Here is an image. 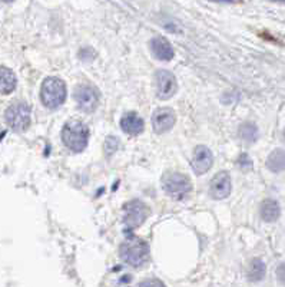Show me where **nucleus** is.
<instances>
[{"label":"nucleus","instance_id":"1","mask_svg":"<svg viewBox=\"0 0 285 287\" xmlns=\"http://www.w3.org/2000/svg\"><path fill=\"white\" fill-rule=\"evenodd\" d=\"M121 259L132 267L143 266L149 259V247L139 237H129L119 248Z\"/></svg>","mask_w":285,"mask_h":287},{"label":"nucleus","instance_id":"2","mask_svg":"<svg viewBox=\"0 0 285 287\" xmlns=\"http://www.w3.org/2000/svg\"><path fill=\"white\" fill-rule=\"evenodd\" d=\"M62 141L73 152H82L89 141V129L81 121H69L62 129Z\"/></svg>","mask_w":285,"mask_h":287},{"label":"nucleus","instance_id":"3","mask_svg":"<svg viewBox=\"0 0 285 287\" xmlns=\"http://www.w3.org/2000/svg\"><path fill=\"white\" fill-rule=\"evenodd\" d=\"M41 99L49 109H56L66 101V85L59 78H46L42 83Z\"/></svg>","mask_w":285,"mask_h":287},{"label":"nucleus","instance_id":"4","mask_svg":"<svg viewBox=\"0 0 285 287\" xmlns=\"http://www.w3.org/2000/svg\"><path fill=\"white\" fill-rule=\"evenodd\" d=\"M163 191L175 198V200H183L191 191H192V183L189 177L181 172H168L162 178Z\"/></svg>","mask_w":285,"mask_h":287},{"label":"nucleus","instance_id":"5","mask_svg":"<svg viewBox=\"0 0 285 287\" xmlns=\"http://www.w3.org/2000/svg\"><path fill=\"white\" fill-rule=\"evenodd\" d=\"M6 122L7 125L18 131V132H23L30 126V121H32V111L30 106L24 102H16L12 103L6 114H4Z\"/></svg>","mask_w":285,"mask_h":287},{"label":"nucleus","instance_id":"6","mask_svg":"<svg viewBox=\"0 0 285 287\" xmlns=\"http://www.w3.org/2000/svg\"><path fill=\"white\" fill-rule=\"evenodd\" d=\"M149 217V207L141 200H132L123 205V223L129 228H138Z\"/></svg>","mask_w":285,"mask_h":287},{"label":"nucleus","instance_id":"7","mask_svg":"<svg viewBox=\"0 0 285 287\" xmlns=\"http://www.w3.org/2000/svg\"><path fill=\"white\" fill-rule=\"evenodd\" d=\"M75 101L78 102V106L81 111L86 112V114H90L98 108L99 94L92 85H88V83L79 85L75 89Z\"/></svg>","mask_w":285,"mask_h":287},{"label":"nucleus","instance_id":"8","mask_svg":"<svg viewBox=\"0 0 285 287\" xmlns=\"http://www.w3.org/2000/svg\"><path fill=\"white\" fill-rule=\"evenodd\" d=\"M155 79H156V95L159 99L165 101L175 95L178 89V83H176V78L174 76V73H171L169 71L161 69L156 72Z\"/></svg>","mask_w":285,"mask_h":287},{"label":"nucleus","instance_id":"9","mask_svg":"<svg viewBox=\"0 0 285 287\" xmlns=\"http://www.w3.org/2000/svg\"><path fill=\"white\" fill-rule=\"evenodd\" d=\"M231 190H232L231 177L225 171L218 172L209 183V195L214 200H224L231 194Z\"/></svg>","mask_w":285,"mask_h":287},{"label":"nucleus","instance_id":"10","mask_svg":"<svg viewBox=\"0 0 285 287\" xmlns=\"http://www.w3.org/2000/svg\"><path fill=\"white\" fill-rule=\"evenodd\" d=\"M176 122V115L171 108H159L152 115V126L156 134L168 132Z\"/></svg>","mask_w":285,"mask_h":287},{"label":"nucleus","instance_id":"11","mask_svg":"<svg viewBox=\"0 0 285 287\" xmlns=\"http://www.w3.org/2000/svg\"><path fill=\"white\" fill-rule=\"evenodd\" d=\"M192 168L195 171V174H205L211 169V167L214 164V155L211 152V149L205 145H198L194 149L192 154Z\"/></svg>","mask_w":285,"mask_h":287},{"label":"nucleus","instance_id":"12","mask_svg":"<svg viewBox=\"0 0 285 287\" xmlns=\"http://www.w3.org/2000/svg\"><path fill=\"white\" fill-rule=\"evenodd\" d=\"M151 50L156 59L163 62H169L175 56V50H174L171 42L162 36H155L151 41Z\"/></svg>","mask_w":285,"mask_h":287},{"label":"nucleus","instance_id":"13","mask_svg":"<svg viewBox=\"0 0 285 287\" xmlns=\"http://www.w3.org/2000/svg\"><path fill=\"white\" fill-rule=\"evenodd\" d=\"M121 128L128 135H139L145 129V122L136 112H126L121 120Z\"/></svg>","mask_w":285,"mask_h":287},{"label":"nucleus","instance_id":"14","mask_svg":"<svg viewBox=\"0 0 285 287\" xmlns=\"http://www.w3.org/2000/svg\"><path fill=\"white\" fill-rule=\"evenodd\" d=\"M260 213H261V217H263L264 221L274 223V221H277L280 218L281 208H280V204L275 200H265L261 204Z\"/></svg>","mask_w":285,"mask_h":287},{"label":"nucleus","instance_id":"15","mask_svg":"<svg viewBox=\"0 0 285 287\" xmlns=\"http://www.w3.org/2000/svg\"><path fill=\"white\" fill-rule=\"evenodd\" d=\"M15 88H16L15 73L7 68L0 66V95H9L15 91Z\"/></svg>","mask_w":285,"mask_h":287},{"label":"nucleus","instance_id":"16","mask_svg":"<svg viewBox=\"0 0 285 287\" xmlns=\"http://www.w3.org/2000/svg\"><path fill=\"white\" fill-rule=\"evenodd\" d=\"M266 167L272 172H281L285 169V151L284 149H274L269 157L266 158Z\"/></svg>","mask_w":285,"mask_h":287},{"label":"nucleus","instance_id":"17","mask_svg":"<svg viewBox=\"0 0 285 287\" xmlns=\"http://www.w3.org/2000/svg\"><path fill=\"white\" fill-rule=\"evenodd\" d=\"M265 273H266V267L263 260L260 259L251 260L249 267H248V279L251 282H261L265 277Z\"/></svg>","mask_w":285,"mask_h":287},{"label":"nucleus","instance_id":"18","mask_svg":"<svg viewBox=\"0 0 285 287\" xmlns=\"http://www.w3.org/2000/svg\"><path fill=\"white\" fill-rule=\"evenodd\" d=\"M240 138L245 143H255L258 140V128L252 122H244L240 126Z\"/></svg>","mask_w":285,"mask_h":287},{"label":"nucleus","instance_id":"19","mask_svg":"<svg viewBox=\"0 0 285 287\" xmlns=\"http://www.w3.org/2000/svg\"><path fill=\"white\" fill-rule=\"evenodd\" d=\"M118 138H115V137H109L108 140H106V144H105V151H106V154L109 155V154H113L115 152V149L118 148Z\"/></svg>","mask_w":285,"mask_h":287},{"label":"nucleus","instance_id":"20","mask_svg":"<svg viewBox=\"0 0 285 287\" xmlns=\"http://www.w3.org/2000/svg\"><path fill=\"white\" fill-rule=\"evenodd\" d=\"M139 287H166V286L163 285L161 280H158V279H146V280L141 282Z\"/></svg>","mask_w":285,"mask_h":287},{"label":"nucleus","instance_id":"21","mask_svg":"<svg viewBox=\"0 0 285 287\" xmlns=\"http://www.w3.org/2000/svg\"><path fill=\"white\" fill-rule=\"evenodd\" d=\"M238 164H240L241 168L248 169V168H251V167H252V161L249 160V157H248L246 154H241V157L238 158Z\"/></svg>","mask_w":285,"mask_h":287},{"label":"nucleus","instance_id":"22","mask_svg":"<svg viewBox=\"0 0 285 287\" xmlns=\"http://www.w3.org/2000/svg\"><path fill=\"white\" fill-rule=\"evenodd\" d=\"M277 277H278V280L285 286V263L284 264H280L278 268H277Z\"/></svg>","mask_w":285,"mask_h":287},{"label":"nucleus","instance_id":"23","mask_svg":"<svg viewBox=\"0 0 285 287\" xmlns=\"http://www.w3.org/2000/svg\"><path fill=\"white\" fill-rule=\"evenodd\" d=\"M215 3H235V0H211Z\"/></svg>","mask_w":285,"mask_h":287},{"label":"nucleus","instance_id":"24","mask_svg":"<svg viewBox=\"0 0 285 287\" xmlns=\"http://www.w3.org/2000/svg\"><path fill=\"white\" fill-rule=\"evenodd\" d=\"M271 1H277V3H283V4H285V0H271Z\"/></svg>","mask_w":285,"mask_h":287},{"label":"nucleus","instance_id":"25","mask_svg":"<svg viewBox=\"0 0 285 287\" xmlns=\"http://www.w3.org/2000/svg\"><path fill=\"white\" fill-rule=\"evenodd\" d=\"M1 1H4V3H12V1H15V0H1Z\"/></svg>","mask_w":285,"mask_h":287},{"label":"nucleus","instance_id":"26","mask_svg":"<svg viewBox=\"0 0 285 287\" xmlns=\"http://www.w3.org/2000/svg\"><path fill=\"white\" fill-rule=\"evenodd\" d=\"M284 137H285V131H284Z\"/></svg>","mask_w":285,"mask_h":287}]
</instances>
